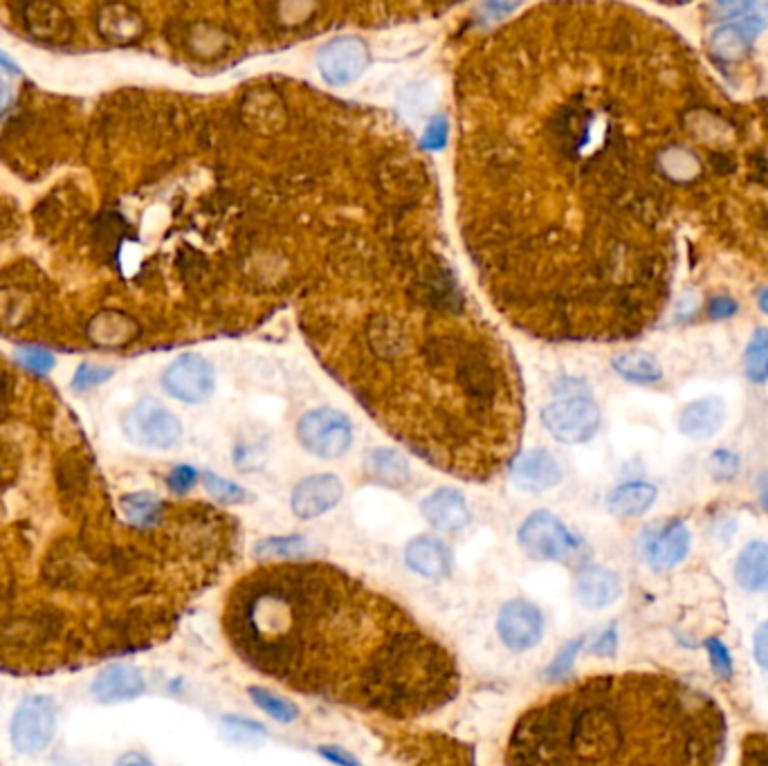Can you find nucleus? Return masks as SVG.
Segmentation results:
<instances>
[{"label": "nucleus", "instance_id": "nucleus-1", "mask_svg": "<svg viewBox=\"0 0 768 766\" xmlns=\"http://www.w3.org/2000/svg\"><path fill=\"white\" fill-rule=\"evenodd\" d=\"M223 620L241 661L308 697L405 719L434 713L459 692L447 647L405 607L331 564L245 573Z\"/></svg>", "mask_w": 768, "mask_h": 766}, {"label": "nucleus", "instance_id": "nucleus-2", "mask_svg": "<svg viewBox=\"0 0 768 766\" xmlns=\"http://www.w3.org/2000/svg\"><path fill=\"white\" fill-rule=\"evenodd\" d=\"M310 349L382 430L429 465L488 481L517 454L524 398L512 351L463 322L450 295L427 319L371 313L310 326Z\"/></svg>", "mask_w": 768, "mask_h": 766}, {"label": "nucleus", "instance_id": "nucleus-3", "mask_svg": "<svg viewBox=\"0 0 768 766\" xmlns=\"http://www.w3.org/2000/svg\"><path fill=\"white\" fill-rule=\"evenodd\" d=\"M517 540L521 551L537 562H571L580 553L578 537L548 510L530 515L521 524Z\"/></svg>", "mask_w": 768, "mask_h": 766}, {"label": "nucleus", "instance_id": "nucleus-4", "mask_svg": "<svg viewBox=\"0 0 768 766\" xmlns=\"http://www.w3.org/2000/svg\"><path fill=\"white\" fill-rule=\"evenodd\" d=\"M297 439L301 448L319 459H340L353 443L349 416L331 407L313 409L299 418Z\"/></svg>", "mask_w": 768, "mask_h": 766}, {"label": "nucleus", "instance_id": "nucleus-5", "mask_svg": "<svg viewBox=\"0 0 768 766\" xmlns=\"http://www.w3.org/2000/svg\"><path fill=\"white\" fill-rule=\"evenodd\" d=\"M600 407L591 396H566L546 405L542 423L553 439L566 445L591 441L600 430Z\"/></svg>", "mask_w": 768, "mask_h": 766}, {"label": "nucleus", "instance_id": "nucleus-6", "mask_svg": "<svg viewBox=\"0 0 768 766\" xmlns=\"http://www.w3.org/2000/svg\"><path fill=\"white\" fill-rule=\"evenodd\" d=\"M124 432L128 441L144 450H171L182 439V423L158 400L146 398L126 414Z\"/></svg>", "mask_w": 768, "mask_h": 766}, {"label": "nucleus", "instance_id": "nucleus-7", "mask_svg": "<svg viewBox=\"0 0 768 766\" xmlns=\"http://www.w3.org/2000/svg\"><path fill=\"white\" fill-rule=\"evenodd\" d=\"M54 733H57V704L43 695L23 699L12 717L14 749L25 755L41 753L48 749Z\"/></svg>", "mask_w": 768, "mask_h": 766}, {"label": "nucleus", "instance_id": "nucleus-8", "mask_svg": "<svg viewBox=\"0 0 768 766\" xmlns=\"http://www.w3.org/2000/svg\"><path fill=\"white\" fill-rule=\"evenodd\" d=\"M638 549L643 555V562L652 571H672L690 555L692 533L683 519L652 524L640 535Z\"/></svg>", "mask_w": 768, "mask_h": 766}, {"label": "nucleus", "instance_id": "nucleus-9", "mask_svg": "<svg viewBox=\"0 0 768 766\" xmlns=\"http://www.w3.org/2000/svg\"><path fill=\"white\" fill-rule=\"evenodd\" d=\"M162 387L182 403L198 405L214 394L216 376L212 364L198 353H182L164 371Z\"/></svg>", "mask_w": 768, "mask_h": 766}, {"label": "nucleus", "instance_id": "nucleus-10", "mask_svg": "<svg viewBox=\"0 0 768 766\" xmlns=\"http://www.w3.org/2000/svg\"><path fill=\"white\" fill-rule=\"evenodd\" d=\"M501 641L512 652H526L539 645L544 636V616L528 600H510L501 607L497 618Z\"/></svg>", "mask_w": 768, "mask_h": 766}, {"label": "nucleus", "instance_id": "nucleus-11", "mask_svg": "<svg viewBox=\"0 0 768 766\" xmlns=\"http://www.w3.org/2000/svg\"><path fill=\"white\" fill-rule=\"evenodd\" d=\"M369 63L367 45L353 36H342L326 43L317 54V68L333 86H344L358 79Z\"/></svg>", "mask_w": 768, "mask_h": 766}, {"label": "nucleus", "instance_id": "nucleus-12", "mask_svg": "<svg viewBox=\"0 0 768 766\" xmlns=\"http://www.w3.org/2000/svg\"><path fill=\"white\" fill-rule=\"evenodd\" d=\"M510 479L524 492H546L562 481V468L551 452L526 450L510 459Z\"/></svg>", "mask_w": 768, "mask_h": 766}, {"label": "nucleus", "instance_id": "nucleus-13", "mask_svg": "<svg viewBox=\"0 0 768 766\" xmlns=\"http://www.w3.org/2000/svg\"><path fill=\"white\" fill-rule=\"evenodd\" d=\"M342 495L344 486L335 474H315L297 483L290 508L299 519H315L340 504Z\"/></svg>", "mask_w": 768, "mask_h": 766}, {"label": "nucleus", "instance_id": "nucleus-14", "mask_svg": "<svg viewBox=\"0 0 768 766\" xmlns=\"http://www.w3.org/2000/svg\"><path fill=\"white\" fill-rule=\"evenodd\" d=\"M766 21L760 14H748L737 18V21H728L719 25L715 32L710 34L708 48L712 57L719 61H735L751 50L753 41L764 32Z\"/></svg>", "mask_w": 768, "mask_h": 766}, {"label": "nucleus", "instance_id": "nucleus-15", "mask_svg": "<svg viewBox=\"0 0 768 766\" xmlns=\"http://www.w3.org/2000/svg\"><path fill=\"white\" fill-rule=\"evenodd\" d=\"M728 407L721 398H699L685 405L679 414V430L690 441H710L726 425Z\"/></svg>", "mask_w": 768, "mask_h": 766}, {"label": "nucleus", "instance_id": "nucleus-16", "mask_svg": "<svg viewBox=\"0 0 768 766\" xmlns=\"http://www.w3.org/2000/svg\"><path fill=\"white\" fill-rule=\"evenodd\" d=\"M623 596V580L607 567H587L575 578V598L582 607L600 612Z\"/></svg>", "mask_w": 768, "mask_h": 766}, {"label": "nucleus", "instance_id": "nucleus-17", "mask_svg": "<svg viewBox=\"0 0 768 766\" xmlns=\"http://www.w3.org/2000/svg\"><path fill=\"white\" fill-rule=\"evenodd\" d=\"M420 513L429 526L441 533H456L470 524V508L465 504V497L454 488L434 490L420 504Z\"/></svg>", "mask_w": 768, "mask_h": 766}, {"label": "nucleus", "instance_id": "nucleus-18", "mask_svg": "<svg viewBox=\"0 0 768 766\" xmlns=\"http://www.w3.org/2000/svg\"><path fill=\"white\" fill-rule=\"evenodd\" d=\"M142 672L128 663H113L97 674L93 681V697L99 704H122L133 701L144 692Z\"/></svg>", "mask_w": 768, "mask_h": 766}, {"label": "nucleus", "instance_id": "nucleus-19", "mask_svg": "<svg viewBox=\"0 0 768 766\" xmlns=\"http://www.w3.org/2000/svg\"><path fill=\"white\" fill-rule=\"evenodd\" d=\"M405 562L411 571L429 580H441L452 569L450 551L432 535H420L411 540L405 549Z\"/></svg>", "mask_w": 768, "mask_h": 766}, {"label": "nucleus", "instance_id": "nucleus-20", "mask_svg": "<svg viewBox=\"0 0 768 766\" xmlns=\"http://www.w3.org/2000/svg\"><path fill=\"white\" fill-rule=\"evenodd\" d=\"M735 582L748 594H766L768 591V542H748L739 551L733 569Z\"/></svg>", "mask_w": 768, "mask_h": 766}, {"label": "nucleus", "instance_id": "nucleus-21", "mask_svg": "<svg viewBox=\"0 0 768 766\" xmlns=\"http://www.w3.org/2000/svg\"><path fill=\"white\" fill-rule=\"evenodd\" d=\"M97 30L106 41L124 45L140 39L144 23H142V16L137 14L133 7H128L124 3H111V5H104L102 12H99Z\"/></svg>", "mask_w": 768, "mask_h": 766}, {"label": "nucleus", "instance_id": "nucleus-22", "mask_svg": "<svg viewBox=\"0 0 768 766\" xmlns=\"http://www.w3.org/2000/svg\"><path fill=\"white\" fill-rule=\"evenodd\" d=\"M658 488L649 481H627L609 492L607 508L616 517H640L656 504Z\"/></svg>", "mask_w": 768, "mask_h": 766}, {"label": "nucleus", "instance_id": "nucleus-23", "mask_svg": "<svg viewBox=\"0 0 768 766\" xmlns=\"http://www.w3.org/2000/svg\"><path fill=\"white\" fill-rule=\"evenodd\" d=\"M25 25L41 39H66L70 32L68 16L48 0H32L25 9Z\"/></svg>", "mask_w": 768, "mask_h": 766}, {"label": "nucleus", "instance_id": "nucleus-24", "mask_svg": "<svg viewBox=\"0 0 768 766\" xmlns=\"http://www.w3.org/2000/svg\"><path fill=\"white\" fill-rule=\"evenodd\" d=\"M611 367L620 378L634 385H658L663 380V367L652 353L647 351H625L611 360Z\"/></svg>", "mask_w": 768, "mask_h": 766}, {"label": "nucleus", "instance_id": "nucleus-25", "mask_svg": "<svg viewBox=\"0 0 768 766\" xmlns=\"http://www.w3.org/2000/svg\"><path fill=\"white\" fill-rule=\"evenodd\" d=\"M120 506H122L124 517L137 528L160 526L164 513H167V504L155 495H151V492H133V495H124Z\"/></svg>", "mask_w": 768, "mask_h": 766}, {"label": "nucleus", "instance_id": "nucleus-26", "mask_svg": "<svg viewBox=\"0 0 768 766\" xmlns=\"http://www.w3.org/2000/svg\"><path fill=\"white\" fill-rule=\"evenodd\" d=\"M364 468L371 472V477H376L389 486H400L409 479V465L402 459V454L398 450L391 448H378L371 450L364 459Z\"/></svg>", "mask_w": 768, "mask_h": 766}, {"label": "nucleus", "instance_id": "nucleus-27", "mask_svg": "<svg viewBox=\"0 0 768 766\" xmlns=\"http://www.w3.org/2000/svg\"><path fill=\"white\" fill-rule=\"evenodd\" d=\"M137 326L122 313H102L90 324V337L99 344H122L135 335Z\"/></svg>", "mask_w": 768, "mask_h": 766}, {"label": "nucleus", "instance_id": "nucleus-28", "mask_svg": "<svg viewBox=\"0 0 768 766\" xmlns=\"http://www.w3.org/2000/svg\"><path fill=\"white\" fill-rule=\"evenodd\" d=\"M746 378L755 385H764L768 380V328H757L751 335L744 351Z\"/></svg>", "mask_w": 768, "mask_h": 766}, {"label": "nucleus", "instance_id": "nucleus-29", "mask_svg": "<svg viewBox=\"0 0 768 766\" xmlns=\"http://www.w3.org/2000/svg\"><path fill=\"white\" fill-rule=\"evenodd\" d=\"M248 695H250L254 706H259L263 713H268L272 719H277V722L290 724V722H295L297 715H299L297 706L292 704L290 699L281 697V695H277V692H272L268 688L252 686V688H248Z\"/></svg>", "mask_w": 768, "mask_h": 766}, {"label": "nucleus", "instance_id": "nucleus-30", "mask_svg": "<svg viewBox=\"0 0 768 766\" xmlns=\"http://www.w3.org/2000/svg\"><path fill=\"white\" fill-rule=\"evenodd\" d=\"M308 551V542L299 535H290V537H268L256 544V555H261L265 560H274V558H295V555H301Z\"/></svg>", "mask_w": 768, "mask_h": 766}, {"label": "nucleus", "instance_id": "nucleus-31", "mask_svg": "<svg viewBox=\"0 0 768 766\" xmlns=\"http://www.w3.org/2000/svg\"><path fill=\"white\" fill-rule=\"evenodd\" d=\"M221 733L230 742L241 744V746L259 744L265 740V728L261 724L252 722V719H243V717H225L221 724Z\"/></svg>", "mask_w": 768, "mask_h": 766}, {"label": "nucleus", "instance_id": "nucleus-32", "mask_svg": "<svg viewBox=\"0 0 768 766\" xmlns=\"http://www.w3.org/2000/svg\"><path fill=\"white\" fill-rule=\"evenodd\" d=\"M203 483H205L209 495H212L216 501H221V504L234 506V504H241V501L248 499V490L236 486V483L227 481L223 477H218V474H214V472H205Z\"/></svg>", "mask_w": 768, "mask_h": 766}, {"label": "nucleus", "instance_id": "nucleus-33", "mask_svg": "<svg viewBox=\"0 0 768 766\" xmlns=\"http://www.w3.org/2000/svg\"><path fill=\"white\" fill-rule=\"evenodd\" d=\"M706 652H708L712 672H715L721 681L733 679L735 663H733V656H730L724 641H719V638H708Z\"/></svg>", "mask_w": 768, "mask_h": 766}, {"label": "nucleus", "instance_id": "nucleus-34", "mask_svg": "<svg viewBox=\"0 0 768 766\" xmlns=\"http://www.w3.org/2000/svg\"><path fill=\"white\" fill-rule=\"evenodd\" d=\"M757 7V0H712L710 3V16L719 23L737 21V18L753 14Z\"/></svg>", "mask_w": 768, "mask_h": 766}, {"label": "nucleus", "instance_id": "nucleus-35", "mask_svg": "<svg viewBox=\"0 0 768 766\" xmlns=\"http://www.w3.org/2000/svg\"><path fill=\"white\" fill-rule=\"evenodd\" d=\"M113 373L115 371L111 367H102V364H95V362H84L77 369L75 378H72V387H75L77 391L99 387V385H104L106 380H111Z\"/></svg>", "mask_w": 768, "mask_h": 766}, {"label": "nucleus", "instance_id": "nucleus-36", "mask_svg": "<svg viewBox=\"0 0 768 766\" xmlns=\"http://www.w3.org/2000/svg\"><path fill=\"white\" fill-rule=\"evenodd\" d=\"M739 457L730 450H717L710 454L708 459V470L712 474V479L717 481H733L739 474Z\"/></svg>", "mask_w": 768, "mask_h": 766}, {"label": "nucleus", "instance_id": "nucleus-37", "mask_svg": "<svg viewBox=\"0 0 768 766\" xmlns=\"http://www.w3.org/2000/svg\"><path fill=\"white\" fill-rule=\"evenodd\" d=\"M582 647H584V636L573 638L569 645H564V650L555 656V661L551 665H548V670H546L548 677H551V679L566 677V674L571 672L573 663H575V656L580 654Z\"/></svg>", "mask_w": 768, "mask_h": 766}, {"label": "nucleus", "instance_id": "nucleus-38", "mask_svg": "<svg viewBox=\"0 0 768 766\" xmlns=\"http://www.w3.org/2000/svg\"><path fill=\"white\" fill-rule=\"evenodd\" d=\"M16 358L25 369H30L34 373H48L54 367L52 353L43 349H34V346H30V349H21L16 353Z\"/></svg>", "mask_w": 768, "mask_h": 766}, {"label": "nucleus", "instance_id": "nucleus-39", "mask_svg": "<svg viewBox=\"0 0 768 766\" xmlns=\"http://www.w3.org/2000/svg\"><path fill=\"white\" fill-rule=\"evenodd\" d=\"M196 481L198 472L191 468V465H178V468L171 470L167 486L173 495H187V492H191V488L196 486Z\"/></svg>", "mask_w": 768, "mask_h": 766}, {"label": "nucleus", "instance_id": "nucleus-40", "mask_svg": "<svg viewBox=\"0 0 768 766\" xmlns=\"http://www.w3.org/2000/svg\"><path fill=\"white\" fill-rule=\"evenodd\" d=\"M589 652L596 656H605V659H611L618 652V629L616 625L607 627L605 632H600V636L589 645Z\"/></svg>", "mask_w": 768, "mask_h": 766}, {"label": "nucleus", "instance_id": "nucleus-41", "mask_svg": "<svg viewBox=\"0 0 768 766\" xmlns=\"http://www.w3.org/2000/svg\"><path fill=\"white\" fill-rule=\"evenodd\" d=\"M753 656L757 665L768 672V620L755 629L753 634Z\"/></svg>", "mask_w": 768, "mask_h": 766}, {"label": "nucleus", "instance_id": "nucleus-42", "mask_svg": "<svg viewBox=\"0 0 768 766\" xmlns=\"http://www.w3.org/2000/svg\"><path fill=\"white\" fill-rule=\"evenodd\" d=\"M737 310H739V304L735 302L733 297H728V295L712 297L710 304H708V315L712 319H730V317L737 313Z\"/></svg>", "mask_w": 768, "mask_h": 766}, {"label": "nucleus", "instance_id": "nucleus-43", "mask_svg": "<svg viewBox=\"0 0 768 766\" xmlns=\"http://www.w3.org/2000/svg\"><path fill=\"white\" fill-rule=\"evenodd\" d=\"M319 755H324L326 760L337 762V764H358V760H355L351 753L340 749V746H319Z\"/></svg>", "mask_w": 768, "mask_h": 766}, {"label": "nucleus", "instance_id": "nucleus-44", "mask_svg": "<svg viewBox=\"0 0 768 766\" xmlns=\"http://www.w3.org/2000/svg\"><path fill=\"white\" fill-rule=\"evenodd\" d=\"M445 138H447V124L441 120V122H434L432 129H429L427 133V144L432 149H441L445 144Z\"/></svg>", "mask_w": 768, "mask_h": 766}, {"label": "nucleus", "instance_id": "nucleus-45", "mask_svg": "<svg viewBox=\"0 0 768 766\" xmlns=\"http://www.w3.org/2000/svg\"><path fill=\"white\" fill-rule=\"evenodd\" d=\"M517 5V0H488V9L497 14H508L512 7Z\"/></svg>", "mask_w": 768, "mask_h": 766}, {"label": "nucleus", "instance_id": "nucleus-46", "mask_svg": "<svg viewBox=\"0 0 768 766\" xmlns=\"http://www.w3.org/2000/svg\"><path fill=\"white\" fill-rule=\"evenodd\" d=\"M757 495H760L762 506L768 513V472H762L760 479H757Z\"/></svg>", "mask_w": 768, "mask_h": 766}, {"label": "nucleus", "instance_id": "nucleus-47", "mask_svg": "<svg viewBox=\"0 0 768 766\" xmlns=\"http://www.w3.org/2000/svg\"><path fill=\"white\" fill-rule=\"evenodd\" d=\"M0 68L7 70V72H12V75H21V68H18L16 63L9 59L3 50H0Z\"/></svg>", "mask_w": 768, "mask_h": 766}, {"label": "nucleus", "instance_id": "nucleus-48", "mask_svg": "<svg viewBox=\"0 0 768 766\" xmlns=\"http://www.w3.org/2000/svg\"><path fill=\"white\" fill-rule=\"evenodd\" d=\"M757 306H760L764 315H768V286L760 288V293H757Z\"/></svg>", "mask_w": 768, "mask_h": 766}, {"label": "nucleus", "instance_id": "nucleus-49", "mask_svg": "<svg viewBox=\"0 0 768 766\" xmlns=\"http://www.w3.org/2000/svg\"><path fill=\"white\" fill-rule=\"evenodd\" d=\"M120 764H151V760H146L137 753H131V755H124V758H120Z\"/></svg>", "mask_w": 768, "mask_h": 766}, {"label": "nucleus", "instance_id": "nucleus-50", "mask_svg": "<svg viewBox=\"0 0 768 766\" xmlns=\"http://www.w3.org/2000/svg\"><path fill=\"white\" fill-rule=\"evenodd\" d=\"M5 97H7V86H5V81H3V77H0V106H3V104H5Z\"/></svg>", "mask_w": 768, "mask_h": 766}]
</instances>
